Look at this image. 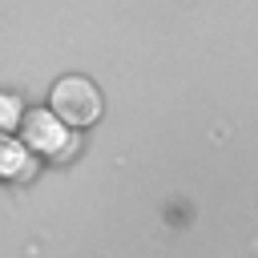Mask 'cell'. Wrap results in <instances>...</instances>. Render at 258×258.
<instances>
[{"mask_svg": "<svg viewBox=\"0 0 258 258\" xmlns=\"http://www.w3.org/2000/svg\"><path fill=\"white\" fill-rule=\"evenodd\" d=\"M20 141L32 149V157L60 161V157H69L77 149V129H69L52 109H24Z\"/></svg>", "mask_w": 258, "mask_h": 258, "instance_id": "cell-2", "label": "cell"}, {"mask_svg": "<svg viewBox=\"0 0 258 258\" xmlns=\"http://www.w3.org/2000/svg\"><path fill=\"white\" fill-rule=\"evenodd\" d=\"M48 109H52L69 129H89V125L101 121L105 101H101V89H97L89 77L69 73V77H60V81L48 89Z\"/></svg>", "mask_w": 258, "mask_h": 258, "instance_id": "cell-1", "label": "cell"}, {"mask_svg": "<svg viewBox=\"0 0 258 258\" xmlns=\"http://www.w3.org/2000/svg\"><path fill=\"white\" fill-rule=\"evenodd\" d=\"M20 121H24V105H20V97H12V93H0V133H12V129H20Z\"/></svg>", "mask_w": 258, "mask_h": 258, "instance_id": "cell-4", "label": "cell"}, {"mask_svg": "<svg viewBox=\"0 0 258 258\" xmlns=\"http://www.w3.org/2000/svg\"><path fill=\"white\" fill-rule=\"evenodd\" d=\"M36 169L32 149L16 133H0V181H28Z\"/></svg>", "mask_w": 258, "mask_h": 258, "instance_id": "cell-3", "label": "cell"}]
</instances>
